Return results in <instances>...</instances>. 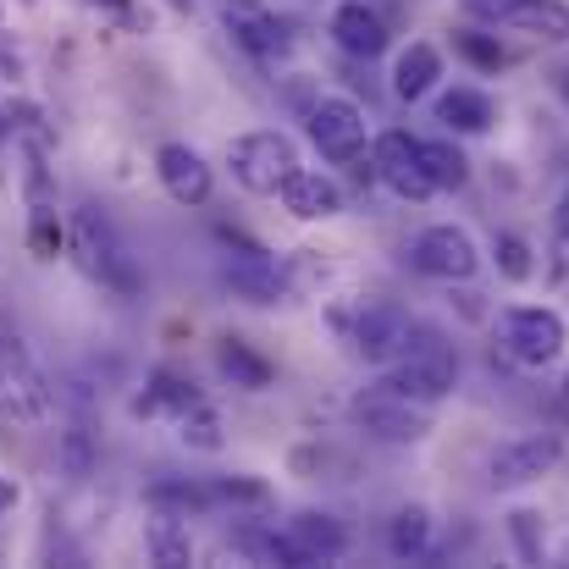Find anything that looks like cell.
I'll return each instance as SVG.
<instances>
[{
  "label": "cell",
  "mask_w": 569,
  "mask_h": 569,
  "mask_svg": "<svg viewBox=\"0 0 569 569\" xmlns=\"http://www.w3.org/2000/svg\"><path fill=\"white\" fill-rule=\"evenodd\" d=\"M72 254H78V266H83L100 288H111V293H122V299H139V293H144V266H139V254L128 249V238L117 232V221H111L94 199H83V204L72 210Z\"/></svg>",
  "instance_id": "1"
},
{
  "label": "cell",
  "mask_w": 569,
  "mask_h": 569,
  "mask_svg": "<svg viewBox=\"0 0 569 569\" xmlns=\"http://www.w3.org/2000/svg\"><path fill=\"white\" fill-rule=\"evenodd\" d=\"M338 327H343V338L355 343V355H360L366 366H392V360H403L409 349L442 343L431 327H420L415 316H403V310L387 305V299H366L355 316H338Z\"/></svg>",
  "instance_id": "2"
},
{
  "label": "cell",
  "mask_w": 569,
  "mask_h": 569,
  "mask_svg": "<svg viewBox=\"0 0 569 569\" xmlns=\"http://www.w3.org/2000/svg\"><path fill=\"white\" fill-rule=\"evenodd\" d=\"M349 420H355L366 437L387 442V448H415V442L431 437V403H415V398H403V392H392V387H381V381L366 387V392H355Z\"/></svg>",
  "instance_id": "3"
},
{
  "label": "cell",
  "mask_w": 569,
  "mask_h": 569,
  "mask_svg": "<svg viewBox=\"0 0 569 569\" xmlns=\"http://www.w3.org/2000/svg\"><path fill=\"white\" fill-rule=\"evenodd\" d=\"M0 415L22 420V426H44L56 415L50 381H44V371L28 355V343L11 327H0Z\"/></svg>",
  "instance_id": "4"
},
{
  "label": "cell",
  "mask_w": 569,
  "mask_h": 569,
  "mask_svg": "<svg viewBox=\"0 0 569 569\" xmlns=\"http://www.w3.org/2000/svg\"><path fill=\"white\" fill-rule=\"evenodd\" d=\"M498 343H503V355L515 366L542 371V366H553L565 355L569 327H565V316L548 310V305H515V310L498 316Z\"/></svg>",
  "instance_id": "5"
},
{
  "label": "cell",
  "mask_w": 569,
  "mask_h": 569,
  "mask_svg": "<svg viewBox=\"0 0 569 569\" xmlns=\"http://www.w3.org/2000/svg\"><path fill=\"white\" fill-rule=\"evenodd\" d=\"M293 167H299V150L277 128H254V133H238L227 144V172H232L238 189H249V193H277L288 183Z\"/></svg>",
  "instance_id": "6"
},
{
  "label": "cell",
  "mask_w": 569,
  "mask_h": 569,
  "mask_svg": "<svg viewBox=\"0 0 569 569\" xmlns=\"http://www.w3.org/2000/svg\"><path fill=\"white\" fill-rule=\"evenodd\" d=\"M381 387L415 398V403H442L453 387H459V360L448 343H426V349H409L403 360L381 366Z\"/></svg>",
  "instance_id": "7"
},
{
  "label": "cell",
  "mask_w": 569,
  "mask_h": 569,
  "mask_svg": "<svg viewBox=\"0 0 569 569\" xmlns=\"http://www.w3.org/2000/svg\"><path fill=\"white\" fill-rule=\"evenodd\" d=\"M305 133L310 144L332 161V167H349L366 156V111L343 94H321L310 111H305Z\"/></svg>",
  "instance_id": "8"
},
{
  "label": "cell",
  "mask_w": 569,
  "mask_h": 569,
  "mask_svg": "<svg viewBox=\"0 0 569 569\" xmlns=\"http://www.w3.org/2000/svg\"><path fill=\"white\" fill-rule=\"evenodd\" d=\"M409 260H415L420 277L448 282V288H453V282H470V277L481 271V249H476V238H470L465 227H453V221H431V227L415 238Z\"/></svg>",
  "instance_id": "9"
},
{
  "label": "cell",
  "mask_w": 569,
  "mask_h": 569,
  "mask_svg": "<svg viewBox=\"0 0 569 569\" xmlns=\"http://www.w3.org/2000/svg\"><path fill=\"white\" fill-rule=\"evenodd\" d=\"M559 459H565V442H559L553 431H531V437H515V442H503V448L492 453L487 481H492L498 492H515V487L542 481Z\"/></svg>",
  "instance_id": "10"
},
{
  "label": "cell",
  "mask_w": 569,
  "mask_h": 569,
  "mask_svg": "<svg viewBox=\"0 0 569 569\" xmlns=\"http://www.w3.org/2000/svg\"><path fill=\"white\" fill-rule=\"evenodd\" d=\"M371 167H377V183L387 193H398V199H431V178H426V167H420V139L415 133H403V128H387L377 144H371Z\"/></svg>",
  "instance_id": "11"
},
{
  "label": "cell",
  "mask_w": 569,
  "mask_h": 569,
  "mask_svg": "<svg viewBox=\"0 0 569 569\" xmlns=\"http://www.w3.org/2000/svg\"><path fill=\"white\" fill-rule=\"evenodd\" d=\"M221 282H227V293L232 299H243V305H254V310H271V305H282L288 293H293V282L277 271V260L266 254V249H243V254H227L221 260Z\"/></svg>",
  "instance_id": "12"
},
{
  "label": "cell",
  "mask_w": 569,
  "mask_h": 569,
  "mask_svg": "<svg viewBox=\"0 0 569 569\" xmlns=\"http://www.w3.org/2000/svg\"><path fill=\"white\" fill-rule=\"evenodd\" d=\"M156 178H161V189L172 193L178 204H210V193H216V172H210V161L193 150V144H161L156 150Z\"/></svg>",
  "instance_id": "13"
},
{
  "label": "cell",
  "mask_w": 569,
  "mask_h": 569,
  "mask_svg": "<svg viewBox=\"0 0 569 569\" xmlns=\"http://www.w3.org/2000/svg\"><path fill=\"white\" fill-rule=\"evenodd\" d=\"M282 199V210L293 216V221H332V216H343V183L338 178H327V172H316V167H293L288 172V183L277 189Z\"/></svg>",
  "instance_id": "14"
},
{
  "label": "cell",
  "mask_w": 569,
  "mask_h": 569,
  "mask_svg": "<svg viewBox=\"0 0 569 569\" xmlns=\"http://www.w3.org/2000/svg\"><path fill=\"white\" fill-rule=\"evenodd\" d=\"M332 44L343 50V56H360V61H377L381 50L392 44V33H387V22H381V11H371L366 0H343L338 11H332Z\"/></svg>",
  "instance_id": "15"
},
{
  "label": "cell",
  "mask_w": 569,
  "mask_h": 569,
  "mask_svg": "<svg viewBox=\"0 0 569 569\" xmlns=\"http://www.w3.org/2000/svg\"><path fill=\"white\" fill-rule=\"evenodd\" d=\"M437 122H442L448 133H459V139H481V133L498 128V100H492L487 89L459 83V89L437 94Z\"/></svg>",
  "instance_id": "16"
},
{
  "label": "cell",
  "mask_w": 569,
  "mask_h": 569,
  "mask_svg": "<svg viewBox=\"0 0 569 569\" xmlns=\"http://www.w3.org/2000/svg\"><path fill=\"white\" fill-rule=\"evenodd\" d=\"M288 537L299 542V553L316 565H338L343 553H349V526L338 520V515H321V509H299L293 520H288Z\"/></svg>",
  "instance_id": "17"
},
{
  "label": "cell",
  "mask_w": 569,
  "mask_h": 569,
  "mask_svg": "<svg viewBox=\"0 0 569 569\" xmlns=\"http://www.w3.org/2000/svg\"><path fill=\"white\" fill-rule=\"evenodd\" d=\"M437 78H442V50H437V44L415 39V44L398 50V61H392V94H398L403 106L426 100V94L437 89Z\"/></svg>",
  "instance_id": "18"
},
{
  "label": "cell",
  "mask_w": 569,
  "mask_h": 569,
  "mask_svg": "<svg viewBox=\"0 0 569 569\" xmlns=\"http://www.w3.org/2000/svg\"><path fill=\"white\" fill-rule=\"evenodd\" d=\"M144 503L156 515H178V520H193V515H210L216 509V487L210 481H193V476H161L144 487Z\"/></svg>",
  "instance_id": "19"
},
{
  "label": "cell",
  "mask_w": 569,
  "mask_h": 569,
  "mask_svg": "<svg viewBox=\"0 0 569 569\" xmlns=\"http://www.w3.org/2000/svg\"><path fill=\"white\" fill-rule=\"evenodd\" d=\"M216 371L232 381V387H243V392H266V387L277 381V366H271L249 338H232V332L216 343Z\"/></svg>",
  "instance_id": "20"
},
{
  "label": "cell",
  "mask_w": 569,
  "mask_h": 569,
  "mask_svg": "<svg viewBox=\"0 0 569 569\" xmlns=\"http://www.w3.org/2000/svg\"><path fill=\"white\" fill-rule=\"evenodd\" d=\"M232 548L249 553L254 565H282V569H310V559L299 553V542L288 537V526H232Z\"/></svg>",
  "instance_id": "21"
},
{
  "label": "cell",
  "mask_w": 569,
  "mask_h": 569,
  "mask_svg": "<svg viewBox=\"0 0 569 569\" xmlns=\"http://www.w3.org/2000/svg\"><path fill=\"white\" fill-rule=\"evenodd\" d=\"M227 33H232V44H243L249 56H266V61L293 50V33L266 11H227Z\"/></svg>",
  "instance_id": "22"
},
{
  "label": "cell",
  "mask_w": 569,
  "mask_h": 569,
  "mask_svg": "<svg viewBox=\"0 0 569 569\" xmlns=\"http://www.w3.org/2000/svg\"><path fill=\"white\" fill-rule=\"evenodd\" d=\"M503 22L542 44H569V0H515L503 11Z\"/></svg>",
  "instance_id": "23"
},
{
  "label": "cell",
  "mask_w": 569,
  "mask_h": 569,
  "mask_svg": "<svg viewBox=\"0 0 569 569\" xmlns=\"http://www.w3.org/2000/svg\"><path fill=\"white\" fill-rule=\"evenodd\" d=\"M420 167L437 193H459L470 183V156L453 139H420Z\"/></svg>",
  "instance_id": "24"
},
{
  "label": "cell",
  "mask_w": 569,
  "mask_h": 569,
  "mask_svg": "<svg viewBox=\"0 0 569 569\" xmlns=\"http://www.w3.org/2000/svg\"><path fill=\"white\" fill-rule=\"evenodd\" d=\"M144 553H150V565H161V569L193 565V537H189V526H183L178 515H156V520L144 526Z\"/></svg>",
  "instance_id": "25"
},
{
  "label": "cell",
  "mask_w": 569,
  "mask_h": 569,
  "mask_svg": "<svg viewBox=\"0 0 569 569\" xmlns=\"http://www.w3.org/2000/svg\"><path fill=\"white\" fill-rule=\"evenodd\" d=\"M189 403H199V387L183 377H172V371H156L150 387L133 398V415H144V420H156V415H167V420H178Z\"/></svg>",
  "instance_id": "26"
},
{
  "label": "cell",
  "mask_w": 569,
  "mask_h": 569,
  "mask_svg": "<svg viewBox=\"0 0 569 569\" xmlns=\"http://www.w3.org/2000/svg\"><path fill=\"white\" fill-rule=\"evenodd\" d=\"M387 548L392 559H431V515L420 503H403L387 526Z\"/></svg>",
  "instance_id": "27"
},
{
  "label": "cell",
  "mask_w": 569,
  "mask_h": 569,
  "mask_svg": "<svg viewBox=\"0 0 569 569\" xmlns=\"http://www.w3.org/2000/svg\"><path fill=\"white\" fill-rule=\"evenodd\" d=\"M172 426H178V442H183V448H193V453H221V448H227V437H221V415H216L204 398H199V403H189V409H183Z\"/></svg>",
  "instance_id": "28"
},
{
  "label": "cell",
  "mask_w": 569,
  "mask_h": 569,
  "mask_svg": "<svg viewBox=\"0 0 569 569\" xmlns=\"http://www.w3.org/2000/svg\"><path fill=\"white\" fill-rule=\"evenodd\" d=\"M453 56L476 72H503L509 67V50L498 33H481V28H453Z\"/></svg>",
  "instance_id": "29"
},
{
  "label": "cell",
  "mask_w": 569,
  "mask_h": 569,
  "mask_svg": "<svg viewBox=\"0 0 569 569\" xmlns=\"http://www.w3.org/2000/svg\"><path fill=\"white\" fill-rule=\"evenodd\" d=\"M492 260H498V277L503 282H531L537 277V249L526 232H492Z\"/></svg>",
  "instance_id": "30"
},
{
  "label": "cell",
  "mask_w": 569,
  "mask_h": 569,
  "mask_svg": "<svg viewBox=\"0 0 569 569\" xmlns=\"http://www.w3.org/2000/svg\"><path fill=\"white\" fill-rule=\"evenodd\" d=\"M210 487H216V503H227V509H271L277 503L260 476H216Z\"/></svg>",
  "instance_id": "31"
},
{
  "label": "cell",
  "mask_w": 569,
  "mask_h": 569,
  "mask_svg": "<svg viewBox=\"0 0 569 569\" xmlns=\"http://www.w3.org/2000/svg\"><path fill=\"white\" fill-rule=\"evenodd\" d=\"M28 249L39 260H56L61 254V221H56V204L50 210H28Z\"/></svg>",
  "instance_id": "32"
},
{
  "label": "cell",
  "mask_w": 569,
  "mask_h": 569,
  "mask_svg": "<svg viewBox=\"0 0 569 569\" xmlns=\"http://www.w3.org/2000/svg\"><path fill=\"white\" fill-rule=\"evenodd\" d=\"M509 537H515L526 565H542V515L537 509H515L509 515Z\"/></svg>",
  "instance_id": "33"
},
{
  "label": "cell",
  "mask_w": 569,
  "mask_h": 569,
  "mask_svg": "<svg viewBox=\"0 0 569 569\" xmlns=\"http://www.w3.org/2000/svg\"><path fill=\"white\" fill-rule=\"evenodd\" d=\"M61 470H67L72 481L94 476V448H89L83 431H61Z\"/></svg>",
  "instance_id": "34"
},
{
  "label": "cell",
  "mask_w": 569,
  "mask_h": 569,
  "mask_svg": "<svg viewBox=\"0 0 569 569\" xmlns=\"http://www.w3.org/2000/svg\"><path fill=\"white\" fill-rule=\"evenodd\" d=\"M470 17H487V22H503V11L515 6V0H459Z\"/></svg>",
  "instance_id": "35"
},
{
  "label": "cell",
  "mask_w": 569,
  "mask_h": 569,
  "mask_svg": "<svg viewBox=\"0 0 569 569\" xmlns=\"http://www.w3.org/2000/svg\"><path fill=\"white\" fill-rule=\"evenodd\" d=\"M83 6H100V11H111V17H122V22H139L133 0H83Z\"/></svg>",
  "instance_id": "36"
},
{
  "label": "cell",
  "mask_w": 569,
  "mask_h": 569,
  "mask_svg": "<svg viewBox=\"0 0 569 569\" xmlns=\"http://www.w3.org/2000/svg\"><path fill=\"white\" fill-rule=\"evenodd\" d=\"M17 498H22V492H17V481H11V476H0V515H11V509H17Z\"/></svg>",
  "instance_id": "37"
},
{
  "label": "cell",
  "mask_w": 569,
  "mask_h": 569,
  "mask_svg": "<svg viewBox=\"0 0 569 569\" xmlns=\"http://www.w3.org/2000/svg\"><path fill=\"white\" fill-rule=\"evenodd\" d=\"M553 227H559V238L569 243V189H565V199H559V210H553Z\"/></svg>",
  "instance_id": "38"
},
{
  "label": "cell",
  "mask_w": 569,
  "mask_h": 569,
  "mask_svg": "<svg viewBox=\"0 0 569 569\" xmlns=\"http://www.w3.org/2000/svg\"><path fill=\"white\" fill-rule=\"evenodd\" d=\"M553 78H559V89H565V94H569V67H559V72H553Z\"/></svg>",
  "instance_id": "39"
},
{
  "label": "cell",
  "mask_w": 569,
  "mask_h": 569,
  "mask_svg": "<svg viewBox=\"0 0 569 569\" xmlns=\"http://www.w3.org/2000/svg\"><path fill=\"white\" fill-rule=\"evenodd\" d=\"M167 6H172V11H189L193 0H167Z\"/></svg>",
  "instance_id": "40"
},
{
  "label": "cell",
  "mask_w": 569,
  "mask_h": 569,
  "mask_svg": "<svg viewBox=\"0 0 569 569\" xmlns=\"http://www.w3.org/2000/svg\"><path fill=\"white\" fill-rule=\"evenodd\" d=\"M565 398H569V377H565Z\"/></svg>",
  "instance_id": "41"
},
{
  "label": "cell",
  "mask_w": 569,
  "mask_h": 569,
  "mask_svg": "<svg viewBox=\"0 0 569 569\" xmlns=\"http://www.w3.org/2000/svg\"><path fill=\"white\" fill-rule=\"evenodd\" d=\"M22 6H33V0H22Z\"/></svg>",
  "instance_id": "42"
}]
</instances>
